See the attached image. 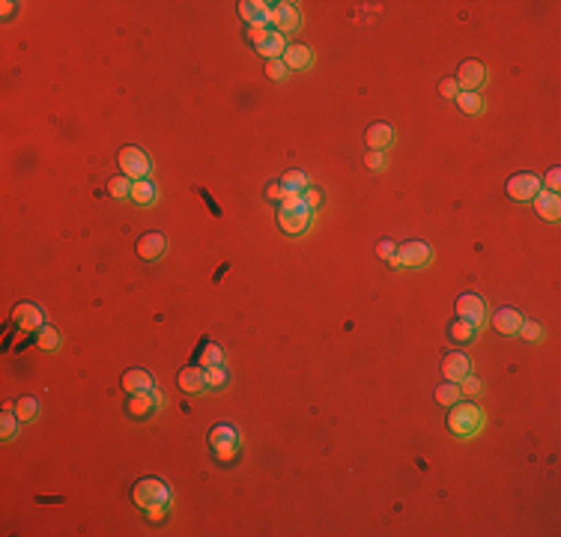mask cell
<instances>
[{
	"instance_id": "1",
	"label": "cell",
	"mask_w": 561,
	"mask_h": 537,
	"mask_svg": "<svg viewBox=\"0 0 561 537\" xmlns=\"http://www.w3.org/2000/svg\"><path fill=\"white\" fill-rule=\"evenodd\" d=\"M132 501L144 510V514H152V510H168V505H170L168 481H161V478H141L132 487Z\"/></svg>"
},
{
	"instance_id": "2",
	"label": "cell",
	"mask_w": 561,
	"mask_h": 537,
	"mask_svg": "<svg viewBox=\"0 0 561 537\" xmlns=\"http://www.w3.org/2000/svg\"><path fill=\"white\" fill-rule=\"evenodd\" d=\"M481 427H484V412H481V406H474V403H454L451 406V412H448V430H451L454 436L469 439L474 433H481Z\"/></svg>"
},
{
	"instance_id": "3",
	"label": "cell",
	"mask_w": 561,
	"mask_h": 537,
	"mask_svg": "<svg viewBox=\"0 0 561 537\" xmlns=\"http://www.w3.org/2000/svg\"><path fill=\"white\" fill-rule=\"evenodd\" d=\"M239 442H242V436H239V430L233 427V424H215V427L209 430V448L215 451V457H218L221 463H233L239 457Z\"/></svg>"
},
{
	"instance_id": "4",
	"label": "cell",
	"mask_w": 561,
	"mask_h": 537,
	"mask_svg": "<svg viewBox=\"0 0 561 537\" xmlns=\"http://www.w3.org/2000/svg\"><path fill=\"white\" fill-rule=\"evenodd\" d=\"M119 170L128 179H146L150 176V155H146L141 146H123L119 150Z\"/></svg>"
},
{
	"instance_id": "5",
	"label": "cell",
	"mask_w": 561,
	"mask_h": 537,
	"mask_svg": "<svg viewBox=\"0 0 561 537\" xmlns=\"http://www.w3.org/2000/svg\"><path fill=\"white\" fill-rule=\"evenodd\" d=\"M278 227L284 233H290V236H299V233H305L310 227V209L305 206V201L296 203V206H281L278 212Z\"/></svg>"
},
{
	"instance_id": "6",
	"label": "cell",
	"mask_w": 561,
	"mask_h": 537,
	"mask_svg": "<svg viewBox=\"0 0 561 537\" xmlns=\"http://www.w3.org/2000/svg\"><path fill=\"white\" fill-rule=\"evenodd\" d=\"M430 260H433V251H430L427 242H403V245H397L394 263L403 266V268H421V266H427Z\"/></svg>"
},
{
	"instance_id": "7",
	"label": "cell",
	"mask_w": 561,
	"mask_h": 537,
	"mask_svg": "<svg viewBox=\"0 0 561 537\" xmlns=\"http://www.w3.org/2000/svg\"><path fill=\"white\" fill-rule=\"evenodd\" d=\"M299 21H301V15H299L296 3H269V24L281 33V36L299 30Z\"/></svg>"
},
{
	"instance_id": "8",
	"label": "cell",
	"mask_w": 561,
	"mask_h": 537,
	"mask_svg": "<svg viewBox=\"0 0 561 537\" xmlns=\"http://www.w3.org/2000/svg\"><path fill=\"white\" fill-rule=\"evenodd\" d=\"M538 192H540V176H534V173H514V176L507 179V197L516 203L534 201Z\"/></svg>"
},
{
	"instance_id": "9",
	"label": "cell",
	"mask_w": 561,
	"mask_h": 537,
	"mask_svg": "<svg viewBox=\"0 0 561 537\" xmlns=\"http://www.w3.org/2000/svg\"><path fill=\"white\" fill-rule=\"evenodd\" d=\"M12 323L21 328V332H39L45 325V310L33 301H19L12 308Z\"/></svg>"
},
{
	"instance_id": "10",
	"label": "cell",
	"mask_w": 561,
	"mask_h": 537,
	"mask_svg": "<svg viewBox=\"0 0 561 537\" xmlns=\"http://www.w3.org/2000/svg\"><path fill=\"white\" fill-rule=\"evenodd\" d=\"M454 81L460 90H469V93H478V87L487 81V69L484 63H478V60H466V63L457 69Z\"/></svg>"
},
{
	"instance_id": "11",
	"label": "cell",
	"mask_w": 561,
	"mask_h": 537,
	"mask_svg": "<svg viewBox=\"0 0 561 537\" xmlns=\"http://www.w3.org/2000/svg\"><path fill=\"white\" fill-rule=\"evenodd\" d=\"M457 317L466 319V323H472V325H481L487 317L484 299H481L478 293H463V296L457 299Z\"/></svg>"
},
{
	"instance_id": "12",
	"label": "cell",
	"mask_w": 561,
	"mask_h": 537,
	"mask_svg": "<svg viewBox=\"0 0 561 537\" xmlns=\"http://www.w3.org/2000/svg\"><path fill=\"white\" fill-rule=\"evenodd\" d=\"M442 374L448 382H460V379L472 374V358L466 352H448L442 361Z\"/></svg>"
},
{
	"instance_id": "13",
	"label": "cell",
	"mask_w": 561,
	"mask_h": 537,
	"mask_svg": "<svg viewBox=\"0 0 561 537\" xmlns=\"http://www.w3.org/2000/svg\"><path fill=\"white\" fill-rule=\"evenodd\" d=\"M137 257L141 260H159V257H165V251H168V239L161 236V233H144V236H137Z\"/></svg>"
},
{
	"instance_id": "14",
	"label": "cell",
	"mask_w": 561,
	"mask_h": 537,
	"mask_svg": "<svg viewBox=\"0 0 561 537\" xmlns=\"http://www.w3.org/2000/svg\"><path fill=\"white\" fill-rule=\"evenodd\" d=\"M239 15L248 21V27H266L269 24V3H263V0H242Z\"/></svg>"
},
{
	"instance_id": "15",
	"label": "cell",
	"mask_w": 561,
	"mask_h": 537,
	"mask_svg": "<svg viewBox=\"0 0 561 537\" xmlns=\"http://www.w3.org/2000/svg\"><path fill=\"white\" fill-rule=\"evenodd\" d=\"M179 388H183L185 394H203L206 388H209V382H206V370L203 367H183L176 376Z\"/></svg>"
},
{
	"instance_id": "16",
	"label": "cell",
	"mask_w": 561,
	"mask_h": 537,
	"mask_svg": "<svg viewBox=\"0 0 561 537\" xmlns=\"http://www.w3.org/2000/svg\"><path fill=\"white\" fill-rule=\"evenodd\" d=\"M123 388H126L128 394H150L155 385H152L150 370L132 367V370H126V374H123Z\"/></svg>"
},
{
	"instance_id": "17",
	"label": "cell",
	"mask_w": 561,
	"mask_h": 537,
	"mask_svg": "<svg viewBox=\"0 0 561 537\" xmlns=\"http://www.w3.org/2000/svg\"><path fill=\"white\" fill-rule=\"evenodd\" d=\"M534 212H538L543 221L556 224L558 215H561V197L552 194V192H538V197H534Z\"/></svg>"
},
{
	"instance_id": "18",
	"label": "cell",
	"mask_w": 561,
	"mask_h": 537,
	"mask_svg": "<svg viewBox=\"0 0 561 537\" xmlns=\"http://www.w3.org/2000/svg\"><path fill=\"white\" fill-rule=\"evenodd\" d=\"M523 319H525V317H523L516 308H499L496 317H493V325H496L499 334H507V337H511V334L520 332Z\"/></svg>"
},
{
	"instance_id": "19",
	"label": "cell",
	"mask_w": 561,
	"mask_h": 537,
	"mask_svg": "<svg viewBox=\"0 0 561 537\" xmlns=\"http://www.w3.org/2000/svg\"><path fill=\"white\" fill-rule=\"evenodd\" d=\"M394 141V128L388 126V123H374V126H367V132H365V144H367V150H385L388 144Z\"/></svg>"
},
{
	"instance_id": "20",
	"label": "cell",
	"mask_w": 561,
	"mask_h": 537,
	"mask_svg": "<svg viewBox=\"0 0 561 537\" xmlns=\"http://www.w3.org/2000/svg\"><path fill=\"white\" fill-rule=\"evenodd\" d=\"M284 51H287V39H284L278 30H269V33H266V39L257 45V54H263L269 60H281Z\"/></svg>"
},
{
	"instance_id": "21",
	"label": "cell",
	"mask_w": 561,
	"mask_h": 537,
	"mask_svg": "<svg viewBox=\"0 0 561 537\" xmlns=\"http://www.w3.org/2000/svg\"><path fill=\"white\" fill-rule=\"evenodd\" d=\"M281 60L287 63V69H308L310 63H314V51H310L308 45H287Z\"/></svg>"
},
{
	"instance_id": "22",
	"label": "cell",
	"mask_w": 561,
	"mask_h": 537,
	"mask_svg": "<svg viewBox=\"0 0 561 537\" xmlns=\"http://www.w3.org/2000/svg\"><path fill=\"white\" fill-rule=\"evenodd\" d=\"M197 365H203V367H218L224 365V350L218 343H212V341H203L201 343V350H197Z\"/></svg>"
},
{
	"instance_id": "23",
	"label": "cell",
	"mask_w": 561,
	"mask_h": 537,
	"mask_svg": "<svg viewBox=\"0 0 561 537\" xmlns=\"http://www.w3.org/2000/svg\"><path fill=\"white\" fill-rule=\"evenodd\" d=\"M155 409V400L152 394H128V403H126V412L132 418H146Z\"/></svg>"
},
{
	"instance_id": "24",
	"label": "cell",
	"mask_w": 561,
	"mask_h": 537,
	"mask_svg": "<svg viewBox=\"0 0 561 537\" xmlns=\"http://www.w3.org/2000/svg\"><path fill=\"white\" fill-rule=\"evenodd\" d=\"M474 332H478V325H472V323H466V319L457 317L451 325H448V337H451L454 343H472V337Z\"/></svg>"
},
{
	"instance_id": "25",
	"label": "cell",
	"mask_w": 561,
	"mask_h": 537,
	"mask_svg": "<svg viewBox=\"0 0 561 537\" xmlns=\"http://www.w3.org/2000/svg\"><path fill=\"white\" fill-rule=\"evenodd\" d=\"M308 185L310 183H308V173L305 170H287L281 176V188H284V192H290V194H301Z\"/></svg>"
},
{
	"instance_id": "26",
	"label": "cell",
	"mask_w": 561,
	"mask_h": 537,
	"mask_svg": "<svg viewBox=\"0 0 561 537\" xmlns=\"http://www.w3.org/2000/svg\"><path fill=\"white\" fill-rule=\"evenodd\" d=\"M155 185L150 183V179H135V185H132V201L137 203V206H150L152 201H155Z\"/></svg>"
},
{
	"instance_id": "27",
	"label": "cell",
	"mask_w": 561,
	"mask_h": 537,
	"mask_svg": "<svg viewBox=\"0 0 561 537\" xmlns=\"http://www.w3.org/2000/svg\"><path fill=\"white\" fill-rule=\"evenodd\" d=\"M19 424H21V418L15 415L12 403L3 406V415H0V436H3V439H15V436H19Z\"/></svg>"
},
{
	"instance_id": "28",
	"label": "cell",
	"mask_w": 561,
	"mask_h": 537,
	"mask_svg": "<svg viewBox=\"0 0 561 537\" xmlns=\"http://www.w3.org/2000/svg\"><path fill=\"white\" fill-rule=\"evenodd\" d=\"M454 102L460 105L463 114H481V111H484V99H481L478 93H469V90H460Z\"/></svg>"
},
{
	"instance_id": "29",
	"label": "cell",
	"mask_w": 561,
	"mask_h": 537,
	"mask_svg": "<svg viewBox=\"0 0 561 537\" xmlns=\"http://www.w3.org/2000/svg\"><path fill=\"white\" fill-rule=\"evenodd\" d=\"M132 185H135V179H128V176H114L108 183V194L111 197H117V201H132Z\"/></svg>"
},
{
	"instance_id": "30",
	"label": "cell",
	"mask_w": 561,
	"mask_h": 537,
	"mask_svg": "<svg viewBox=\"0 0 561 537\" xmlns=\"http://www.w3.org/2000/svg\"><path fill=\"white\" fill-rule=\"evenodd\" d=\"M12 409H15V415H19L21 421H33L39 415V400H36V397H21V400L12 403Z\"/></svg>"
},
{
	"instance_id": "31",
	"label": "cell",
	"mask_w": 561,
	"mask_h": 537,
	"mask_svg": "<svg viewBox=\"0 0 561 537\" xmlns=\"http://www.w3.org/2000/svg\"><path fill=\"white\" fill-rule=\"evenodd\" d=\"M436 400L442 403V406H454L457 400H460V385H457V382H448V379H445V382L436 388Z\"/></svg>"
},
{
	"instance_id": "32",
	"label": "cell",
	"mask_w": 561,
	"mask_h": 537,
	"mask_svg": "<svg viewBox=\"0 0 561 537\" xmlns=\"http://www.w3.org/2000/svg\"><path fill=\"white\" fill-rule=\"evenodd\" d=\"M36 346L39 350H48V352H54L57 346H60V334L54 332L51 325H42L39 332H36Z\"/></svg>"
},
{
	"instance_id": "33",
	"label": "cell",
	"mask_w": 561,
	"mask_h": 537,
	"mask_svg": "<svg viewBox=\"0 0 561 537\" xmlns=\"http://www.w3.org/2000/svg\"><path fill=\"white\" fill-rule=\"evenodd\" d=\"M516 334H520L523 341H529V343H540L543 341V325L534 323V319H523V325H520V332Z\"/></svg>"
},
{
	"instance_id": "34",
	"label": "cell",
	"mask_w": 561,
	"mask_h": 537,
	"mask_svg": "<svg viewBox=\"0 0 561 537\" xmlns=\"http://www.w3.org/2000/svg\"><path fill=\"white\" fill-rule=\"evenodd\" d=\"M203 370H206V382H209V388L227 385L230 374H227V367H224V365H218V367H203Z\"/></svg>"
},
{
	"instance_id": "35",
	"label": "cell",
	"mask_w": 561,
	"mask_h": 537,
	"mask_svg": "<svg viewBox=\"0 0 561 537\" xmlns=\"http://www.w3.org/2000/svg\"><path fill=\"white\" fill-rule=\"evenodd\" d=\"M376 257L385 260V263H394V257H397V242H394V239H379V242H376Z\"/></svg>"
},
{
	"instance_id": "36",
	"label": "cell",
	"mask_w": 561,
	"mask_h": 537,
	"mask_svg": "<svg viewBox=\"0 0 561 537\" xmlns=\"http://www.w3.org/2000/svg\"><path fill=\"white\" fill-rule=\"evenodd\" d=\"M457 385H460V394H469V397H478L481 391H484V385H481V379L478 376H466V379H460V382H457Z\"/></svg>"
},
{
	"instance_id": "37",
	"label": "cell",
	"mask_w": 561,
	"mask_h": 537,
	"mask_svg": "<svg viewBox=\"0 0 561 537\" xmlns=\"http://www.w3.org/2000/svg\"><path fill=\"white\" fill-rule=\"evenodd\" d=\"M287 72H290V69H287V63H284V60H269V63H266V75H269L272 81H284V78H287Z\"/></svg>"
},
{
	"instance_id": "38",
	"label": "cell",
	"mask_w": 561,
	"mask_h": 537,
	"mask_svg": "<svg viewBox=\"0 0 561 537\" xmlns=\"http://www.w3.org/2000/svg\"><path fill=\"white\" fill-rule=\"evenodd\" d=\"M365 164L370 170H385V152L382 150H370L367 155H365Z\"/></svg>"
},
{
	"instance_id": "39",
	"label": "cell",
	"mask_w": 561,
	"mask_h": 537,
	"mask_svg": "<svg viewBox=\"0 0 561 537\" xmlns=\"http://www.w3.org/2000/svg\"><path fill=\"white\" fill-rule=\"evenodd\" d=\"M301 201H305V206H308V209L310 212H314V209H319V203H323V194H319L317 192V188H305V192H301Z\"/></svg>"
},
{
	"instance_id": "40",
	"label": "cell",
	"mask_w": 561,
	"mask_h": 537,
	"mask_svg": "<svg viewBox=\"0 0 561 537\" xmlns=\"http://www.w3.org/2000/svg\"><path fill=\"white\" fill-rule=\"evenodd\" d=\"M439 93H442L445 99H457V93H460V87H457L454 78H445V81L439 84Z\"/></svg>"
},
{
	"instance_id": "41",
	"label": "cell",
	"mask_w": 561,
	"mask_h": 537,
	"mask_svg": "<svg viewBox=\"0 0 561 537\" xmlns=\"http://www.w3.org/2000/svg\"><path fill=\"white\" fill-rule=\"evenodd\" d=\"M543 183H547V188H549L552 194H558V185H561V170H558V168H552V170L547 173V179H543Z\"/></svg>"
},
{
	"instance_id": "42",
	"label": "cell",
	"mask_w": 561,
	"mask_h": 537,
	"mask_svg": "<svg viewBox=\"0 0 561 537\" xmlns=\"http://www.w3.org/2000/svg\"><path fill=\"white\" fill-rule=\"evenodd\" d=\"M266 197H269V201H284V188H281V183L266 185Z\"/></svg>"
},
{
	"instance_id": "43",
	"label": "cell",
	"mask_w": 561,
	"mask_h": 537,
	"mask_svg": "<svg viewBox=\"0 0 561 537\" xmlns=\"http://www.w3.org/2000/svg\"><path fill=\"white\" fill-rule=\"evenodd\" d=\"M266 33H269L266 27H248V39H251L254 45H260V42L266 39Z\"/></svg>"
},
{
	"instance_id": "44",
	"label": "cell",
	"mask_w": 561,
	"mask_h": 537,
	"mask_svg": "<svg viewBox=\"0 0 561 537\" xmlns=\"http://www.w3.org/2000/svg\"><path fill=\"white\" fill-rule=\"evenodd\" d=\"M150 394H152V400H155V406H165V403H168V397H165V394H161V391H159V388H152V391H150Z\"/></svg>"
}]
</instances>
